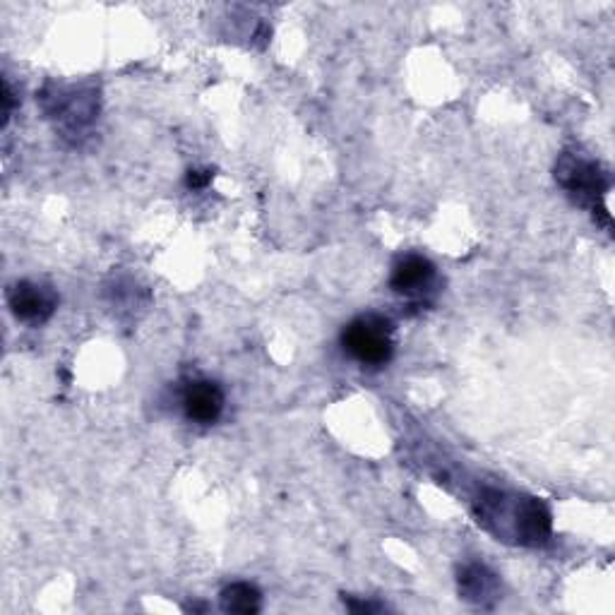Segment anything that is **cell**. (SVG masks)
Listing matches in <instances>:
<instances>
[{
  "label": "cell",
  "instance_id": "1",
  "mask_svg": "<svg viewBox=\"0 0 615 615\" xmlns=\"http://www.w3.org/2000/svg\"><path fill=\"white\" fill-rule=\"evenodd\" d=\"M479 525L498 539H515L521 546H541L551 536L553 521L548 507L536 498H521L501 491H486L476 503Z\"/></svg>",
  "mask_w": 615,
  "mask_h": 615
},
{
  "label": "cell",
  "instance_id": "2",
  "mask_svg": "<svg viewBox=\"0 0 615 615\" xmlns=\"http://www.w3.org/2000/svg\"><path fill=\"white\" fill-rule=\"evenodd\" d=\"M556 178L574 200L580 205L592 207L594 215L604 217V221L608 224L611 217L604 207V198L608 193V174L601 172V166L596 162L565 154L556 168Z\"/></svg>",
  "mask_w": 615,
  "mask_h": 615
},
{
  "label": "cell",
  "instance_id": "3",
  "mask_svg": "<svg viewBox=\"0 0 615 615\" xmlns=\"http://www.w3.org/2000/svg\"><path fill=\"white\" fill-rule=\"evenodd\" d=\"M342 344L349 356L363 365H385L395 351L392 342V325L381 316H361L351 320L342 332Z\"/></svg>",
  "mask_w": 615,
  "mask_h": 615
},
{
  "label": "cell",
  "instance_id": "4",
  "mask_svg": "<svg viewBox=\"0 0 615 615\" xmlns=\"http://www.w3.org/2000/svg\"><path fill=\"white\" fill-rule=\"evenodd\" d=\"M8 306L18 320L42 325L56 312L58 296L48 284L18 282L8 289Z\"/></svg>",
  "mask_w": 615,
  "mask_h": 615
},
{
  "label": "cell",
  "instance_id": "5",
  "mask_svg": "<svg viewBox=\"0 0 615 615\" xmlns=\"http://www.w3.org/2000/svg\"><path fill=\"white\" fill-rule=\"evenodd\" d=\"M436 282V267L424 255H404L392 270L389 286L399 296H424Z\"/></svg>",
  "mask_w": 615,
  "mask_h": 615
},
{
  "label": "cell",
  "instance_id": "6",
  "mask_svg": "<svg viewBox=\"0 0 615 615\" xmlns=\"http://www.w3.org/2000/svg\"><path fill=\"white\" fill-rule=\"evenodd\" d=\"M183 411L200 426L215 424L224 411V392L212 381H195L183 392Z\"/></svg>",
  "mask_w": 615,
  "mask_h": 615
},
{
  "label": "cell",
  "instance_id": "7",
  "mask_svg": "<svg viewBox=\"0 0 615 615\" xmlns=\"http://www.w3.org/2000/svg\"><path fill=\"white\" fill-rule=\"evenodd\" d=\"M460 594L469 604L491 606L501 594V578L483 562H471L460 572Z\"/></svg>",
  "mask_w": 615,
  "mask_h": 615
},
{
  "label": "cell",
  "instance_id": "8",
  "mask_svg": "<svg viewBox=\"0 0 615 615\" xmlns=\"http://www.w3.org/2000/svg\"><path fill=\"white\" fill-rule=\"evenodd\" d=\"M221 611L224 613H239V615H255L263 608V594L255 584L235 582L229 584L219 596Z\"/></svg>",
  "mask_w": 615,
  "mask_h": 615
},
{
  "label": "cell",
  "instance_id": "9",
  "mask_svg": "<svg viewBox=\"0 0 615 615\" xmlns=\"http://www.w3.org/2000/svg\"><path fill=\"white\" fill-rule=\"evenodd\" d=\"M212 178H215V174L209 172V168H190L186 176V186L190 190H202L209 186V183H212Z\"/></svg>",
  "mask_w": 615,
  "mask_h": 615
},
{
  "label": "cell",
  "instance_id": "10",
  "mask_svg": "<svg viewBox=\"0 0 615 615\" xmlns=\"http://www.w3.org/2000/svg\"><path fill=\"white\" fill-rule=\"evenodd\" d=\"M344 604L353 613H381V611H385L383 604H373V601H359V598H347V596H344Z\"/></svg>",
  "mask_w": 615,
  "mask_h": 615
},
{
  "label": "cell",
  "instance_id": "11",
  "mask_svg": "<svg viewBox=\"0 0 615 615\" xmlns=\"http://www.w3.org/2000/svg\"><path fill=\"white\" fill-rule=\"evenodd\" d=\"M10 113H12V91L10 85L3 83V125H8Z\"/></svg>",
  "mask_w": 615,
  "mask_h": 615
}]
</instances>
